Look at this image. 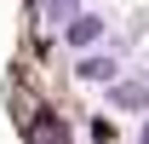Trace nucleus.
I'll use <instances>...</instances> for the list:
<instances>
[{
    "label": "nucleus",
    "mask_w": 149,
    "mask_h": 144,
    "mask_svg": "<svg viewBox=\"0 0 149 144\" xmlns=\"http://www.w3.org/2000/svg\"><path fill=\"white\" fill-rule=\"evenodd\" d=\"M63 40H69L74 52H92L97 40H103V18H86V12H80L74 23H63Z\"/></svg>",
    "instance_id": "nucleus-1"
},
{
    "label": "nucleus",
    "mask_w": 149,
    "mask_h": 144,
    "mask_svg": "<svg viewBox=\"0 0 149 144\" xmlns=\"http://www.w3.org/2000/svg\"><path fill=\"white\" fill-rule=\"evenodd\" d=\"M138 144H149V121H143V133H138Z\"/></svg>",
    "instance_id": "nucleus-6"
},
{
    "label": "nucleus",
    "mask_w": 149,
    "mask_h": 144,
    "mask_svg": "<svg viewBox=\"0 0 149 144\" xmlns=\"http://www.w3.org/2000/svg\"><path fill=\"white\" fill-rule=\"evenodd\" d=\"M109 104L115 109H149V81H115V87H109Z\"/></svg>",
    "instance_id": "nucleus-3"
},
{
    "label": "nucleus",
    "mask_w": 149,
    "mask_h": 144,
    "mask_svg": "<svg viewBox=\"0 0 149 144\" xmlns=\"http://www.w3.org/2000/svg\"><path fill=\"white\" fill-rule=\"evenodd\" d=\"M74 75H80V81H92V87H115V81H120V64H115L109 52H103V58H80Z\"/></svg>",
    "instance_id": "nucleus-2"
},
{
    "label": "nucleus",
    "mask_w": 149,
    "mask_h": 144,
    "mask_svg": "<svg viewBox=\"0 0 149 144\" xmlns=\"http://www.w3.org/2000/svg\"><path fill=\"white\" fill-rule=\"evenodd\" d=\"M40 12H46V23H52V29L80 18V6H74V0H40Z\"/></svg>",
    "instance_id": "nucleus-4"
},
{
    "label": "nucleus",
    "mask_w": 149,
    "mask_h": 144,
    "mask_svg": "<svg viewBox=\"0 0 149 144\" xmlns=\"http://www.w3.org/2000/svg\"><path fill=\"white\" fill-rule=\"evenodd\" d=\"M92 144H115V127L103 121V115H97V121H92Z\"/></svg>",
    "instance_id": "nucleus-5"
}]
</instances>
